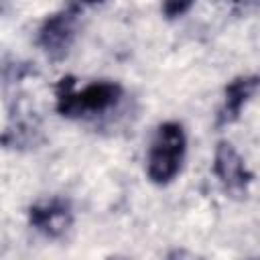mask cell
I'll list each match as a JSON object with an SVG mask.
<instances>
[{"mask_svg": "<svg viewBox=\"0 0 260 260\" xmlns=\"http://www.w3.org/2000/svg\"><path fill=\"white\" fill-rule=\"evenodd\" d=\"M181 152V132L175 128L160 130V136L150 154V173L158 179L169 177L177 169V158Z\"/></svg>", "mask_w": 260, "mask_h": 260, "instance_id": "obj_1", "label": "cell"}]
</instances>
